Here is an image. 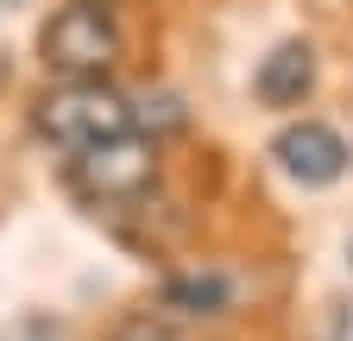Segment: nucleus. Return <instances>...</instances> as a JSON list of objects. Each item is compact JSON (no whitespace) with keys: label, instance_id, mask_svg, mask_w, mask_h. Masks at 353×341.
<instances>
[{"label":"nucleus","instance_id":"obj_1","mask_svg":"<svg viewBox=\"0 0 353 341\" xmlns=\"http://www.w3.org/2000/svg\"><path fill=\"white\" fill-rule=\"evenodd\" d=\"M132 126V101L114 89L108 76H88V82H57L51 95L38 101V133L63 146V152H82L95 139H114Z\"/></svg>","mask_w":353,"mask_h":341},{"label":"nucleus","instance_id":"obj_2","mask_svg":"<svg viewBox=\"0 0 353 341\" xmlns=\"http://www.w3.org/2000/svg\"><path fill=\"white\" fill-rule=\"evenodd\" d=\"M38 51H44V70H57L63 82H88L120 64V26L101 0H70L38 32Z\"/></svg>","mask_w":353,"mask_h":341},{"label":"nucleus","instance_id":"obj_3","mask_svg":"<svg viewBox=\"0 0 353 341\" xmlns=\"http://www.w3.org/2000/svg\"><path fill=\"white\" fill-rule=\"evenodd\" d=\"M152 184H158V146L132 126L70 152V190L82 202H139Z\"/></svg>","mask_w":353,"mask_h":341},{"label":"nucleus","instance_id":"obj_4","mask_svg":"<svg viewBox=\"0 0 353 341\" xmlns=\"http://www.w3.org/2000/svg\"><path fill=\"white\" fill-rule=\"evenodd\" d=\"M272 158H278V170L290 184H303V190H328V184H341L347 177V139L334 133V126H322V120H290L284 133L272 139Z\"/></svg>","mask_w":353,"mask_h":341},{"label":"nucleus","instance_id":"obj_5","mask_svg":"<svg viewBox=\"0 0 353 341\" xmlns=\"http://www.w3.org/2000/svg\"><path fill=\"white\" fill-rule=\"evenodd\" d=\"M309 89H316V51L296 45V38L259 64V101L265 108H303Z\"/></svg>","mask_w":353,"mask_h":341},{"label":"nucleus","instance_id":"obj_6","mask_svg":"<svg viewBox=\"0 0 353 341\" xmlns=\"http://www.w3.org/2000/svg\"><path fill=\"white\" fill-rule=\"evenodd\" d=\"M164 304L183 310V316H221V310H228V278H221V272L170 278V284H164Z\"/></svg>","mask_w":353,"mask_h":341},{"label":"nucleus","instance_id":"obj_7","mask_svg":"<svg viewBox=\"0 0 353 341\" xmlns=\"http://www.w3.org/2000/svg\"><path fill=\"white\" fill-rule=\"evenodd\" d=\"M108 341H176V329H170V322H158V316H126Z\"/></svg>","mask_w":353,"mask_h":341},{"label":"nucleus","instance_id":"obj_8","mask_svg":"<svg viewBox=\"0 0 353 341\" xmlns=\"http://www.w3.org/2000/svg\"><path fill=\"white\" fill-rule=\"evenodd\" d=\"M7 7H26V0H0V13H7Z\"/></svg>","mask_w":353,"mask_h":341}]
</instances>
